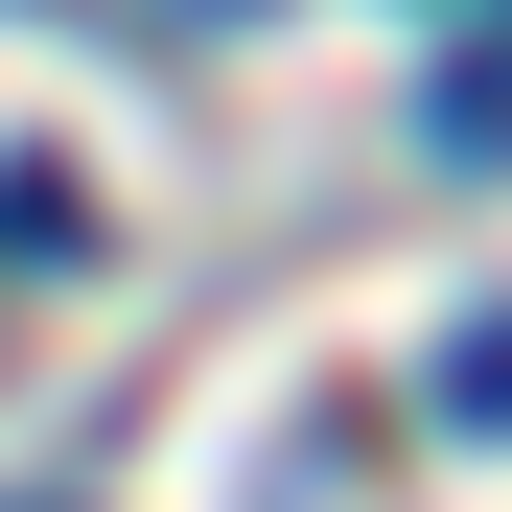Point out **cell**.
Returning <instances> with one entry per match:
<instances>
[{
	"mask_svg": "<svg viewBox=\"0 0 512 512\" xmlns=\"http://www.w3.org/2000/svg\"><path fill=\"white\" fill-rule=\"evenodd\" d=\"M0 256H94V210H70V163H0Z\"/></svg>",
	"mask_w": 512,
	"mask_h": 512,
	"instance_id": "cell-1",
	"label": "cell"
},
{
	"mask_svg": "<svg viewBox=\"0 0 512 512\" xmlns=\"http://www.w3.org/2000/svg\"><path fill=\"white\" fill-rule=\"evenodd\" d=\"M443 419H466V443H512V303H489L466 350H443Z\"/></svg>",
	"mask_w": 512,
	"mask_h": 512,
	"instance_id": "cell-2",
	"label": "cell"
},
{
	"mask_svg": "<svg viewBox=\"0 0 512 512\" xmlns=\"http://www.w3.org/2000/svg\"><path fill=\"white\" fill-rule=\"evenodd\" d=\"M443 140H466V163L512 140V47H466V70H443Z\"/></svg>",
	"mask_w": 512,
	"mask_h": 512,
	"instance_id": "cell-3",
	"label": "cell"
}]
</instances>
